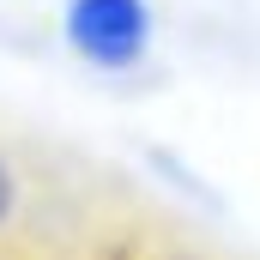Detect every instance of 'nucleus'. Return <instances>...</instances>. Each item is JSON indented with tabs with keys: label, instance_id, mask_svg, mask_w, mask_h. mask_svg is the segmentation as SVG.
<instances>
[{
	"label": "nucleus",
	"instance_id": "obj_1",
	"mask_svg": "<svg viewBox=\"0 0 260 260\" xmlns=\"http://www.w3.org/2000/svg\"><path fill=\"white\" fill-rule=\"evenodd\" d=\"M67 49L85 67L127 73L151 49V6L145 0H67Z\"/></svg>",
	"mask_w": 260,
	"mask_h": 260
},
{
	"label": "nucleus",
	"instance_id": "obj_2",
	"mask_svg": "<svg viewBox=\"0 0 260 260\" xmlns=\"http://www.w3.org/2000/svg\"><path fill=\"white\" fill-rule=\"evenodd\" d=\"M12 206H18V182H12V164L0 157V224L12 218Z\"/></svg>",
	"mask_w": 260,
	"mask_h": 260
}]
</instances>
